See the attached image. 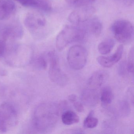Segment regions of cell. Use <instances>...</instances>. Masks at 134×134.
<instances>
[{"mask_svg": "<svg viewBox=\"0 0 134 134\" xmlns=\"http://www.w3.org/2000/svg\"><path fill=\"white\" fill-rule=\"evenodd\" d=\"M60 104L47 103L41 104L36 108L34 115L33 125L36 130L41 133L51 131L58 120Z\"/></svg>", "mask_w": 134, "mask_h": 134, "instance_id": "obj_1", "label": "cell"}, {"mask_svg": "<svg viewBox=\"0 0 134 134\" xmlns=\"http://www.w3.org/2000/svg\"><path fill=\"white\" fill-rule=\"evenodd\" d=\"M85 36L86 31L83 29L72 26H66L57 36L56 47L61 51L70 43L83 40Z\"/></svg>", "mask_w": 134, "mask_h": 134, "instance_id": "obj_2", "label": "cell"}, {"mask_svg": "<svg viewBox=\"0 0 134 134\" xmlns=\"http://www.w3.org/2000/svg\"><path fill=\"white\" fill-rule=\"evenodd\" d=\"M17 121L18 113L13 104L5 102L0 105V132H7Z\"/></svg>", "mask_w": 134, "mask_h": 134, "instance_id": "obj_3", "label": "cell"}, {"mask_svg": "<svg viewBox=\"0 0 134 134\" xmlns=\"http://www.w3.org/2000/svg\"><path fill=\"white\" fill-rule=\"evenodd\" d=\"M111 30L116 40L121 43H127L133 39L134 28L132 23L127 20L115 21L111 26Z\"/></svg>", "mask_w": 134, "mask_h": 134, "instance_id": "obj_4", "label": "cell"}, {"mask_svg": "<svg viewBox=\"0 0 134 134\" xmlns=\"http://www.w3.org/2000/svg\"><path fill=\"white\" fill-rule=\"evenodd\" d=\"M47 56L50 63L48 72L50 80L60 87L65 86L68 83V77L60 69L59 58L57 54L54 51L49 52L48 53Z\"/></svg>", "mask_w": 134, "mask_h": 134, "instance_id": "obj_5", "label": "cell"}, {"mask_svg": "<svg viewBox=\"0 0 134 134\" xmlns=\"http://www.w3.org/2000/svg\"><path fill=\"white\" fill-rule=\"evenodd\" d=\"M87 52L86 48L80 45H75L70 48L67 59L70 67L76 70L83 69L87 63Z\"/></svg>", "mask_w": 134, "mask_h": 134, "instance_id": "obj_6", "label": "cell"}, {"mask_svg": "<svg viewBox=\"0 0 134 134\" xmlns=\"http://www.w3.org/2000/svg\"><path fill=\"white\" fill-rule=\"evenodd\" d=\"M95 13V8L93 7L88 6L80 7L70 13L68 20L73 24H80L91 19Z\"/></svg>", "mask_w": 134, "mask_h": 134, "instance_id": "obj_7", "label": "cell"}, {"mask_svg": "<svg viewBox=\"0 0 134 134\" xmlns=\"http://www.w3.org/2000/svg\"><path fill=\"white\" fill-rule=\"evenodd\" d=\"M123 44L118 47L116 52L111 56H100L97 58V61L102 66L109 68L119 62L122 57L124 51Z\"/></svg>", "mask_w": 134, "mask_h": 134, "instance_id": "obj_8", "label": "cell"}, {"mask_svg": "<svg viewBox=\"0 0 134 134\" xmlns=\"http://www.w3.org/2000/svg\"><path fill=\"white\" fill-rule=\"evenodd\" d=\"M24 23L29 29L36 30L45 26L46 21L41 15L36 13H29L26 16Z\"/></svg>", "mask_w": 134, "mask_h": 134, "instance_id": "obj_9", "label": "cell"}, {"mask_svg": "<svg viewBox=\"0 0 134 134\" xmlns=\"http://www.w3.org/2000/svg\"><path fill=\"white\" fill-rule=\"evenodd\" d=\"M82 103L88 107L95 106L99 101V95L94 88H87L82 91L81 96Z\"/></svg>", "mask_w": 134, "mask_h": 134, "instance_id": "obj_10", "label": "cell"}, {"mask_svg": "<svg viewBox=\"0 0 134 134\" xmlns=\"http://www.w3.org/2000/svg\"><path fill=\"white\" fill-rule=\"evenodd\" d=\"M108 77V74L105 70L96 71L89 78L88 85L92 88L99 87L105 82Z\"/></svg>", "mask_w": 134, "mask_h": 134, "instance_id": "obj_11", "label": "cell"}, {"mask_svg": "<svg viewBox=\"0 0 134 134\" xmlns=\"http://www.w3.org/2000/svg\"><path fill=\"white\" fill-rule=\"evenodd\" d=\"M15 8V4L12 0H3L0 2V20L8 19Z\"/></svg>", "mask_w": 134, "mask_h": 134, "instance_id": "obj_12", "label": "cell"}, {"mask_svg": "<svg viewBox=\"0 0 134 134\" xmlns=\"http://www.w3.org/2000/svg\"><path fill=\"white\" fill-rule=\"evenodd\" d=\"M63 123L66 125H70L78 123L80 118L72 110H66L63 113L62 116Z\"/></svg>", "mask_w": 134, "mask_h": 134, "instance_id": "obj_13", "label": "cell"}, {"mask_svg": "<svg viewBox=\"0 0 134 134\" xmlns=\"http://www.w3.org/2000/svg\"><path fill=\"white\" fill-rule=\"evenodd\" d=\"M115 44V41L113 39L111 38L106 39L99 44L98 50L102 54H107L111 52Z\"/></svg>", "mask_w": 134, "mask_h": 134, "instance_id": "obj_14", "label": "cell"}, {"mask_svg": "<svg viewBox=\"0 0 134 134\" xmlns=\"http://www.w3.org/2000/svg\"><path fill=\"white\" fill-rule=\"evenodd\" d=\"M113 99V94L112 89L109 87H105L102 89L100 99L103 105H107L112 102Z\"/></svg>", "mask_w": 134, "mask_h": 134, "instance_id": "obj_15", "label": "cell"}, {"mask_svg": "<svg viewBox=\"0 0 134 134\" xmlns=\"http://www.w3.org/2000/svg\"><path fill=\"white\" fill-rule=\"evenodd\" d=\"M88 29L92 34L96 36H99L102 31V24L97 19H90V22L88 25Z\"/></svg>", "mask_w": 134, "mask_h": 134, "instance_id": "obj_16", "label": "cell"}, {"mask_svg": "<svg viewBox=\"0 0 134 134\" xmlns=\"http://www.w3.org/2000/svg\"><path fill=\"white\" fill-rule=\"evenodd\" d=\"M98 120L94 116L93 111H91L87 117L85 119L83 125L85 127L88 129H93L98 125Z\"/></svg>", "mask_w": 134, "mask_h": 134, "instance_id": "obj_17", "label": "cell"}, {"mask_svg": "<svg viewBox=\"0 0 134 134\" xmlns=\"http://www.w3.org/2000/svg\"><path fill=\"white\" fill-rule=\"evenodd\" d=\"M69 5L76 7L88 6L95 0H65Z\"/></svg>", "mask_w": 134, "mask_h": 134, "instance_id": "obj_18", "label": "cell"}, {"mask_svg": "<svg viewBox=\"0 0 134 134\" xmlns=\"http://www.w3.org/2000/svg\"><path fill=\"white\" fill-rule=\"evenodd\" d=\"M20 28L15 27H10L5 29L4 32V37L8 39L9 37H15L19 36Z\"/></svg>", "mask_w": 134, "mask_h": 134, "instance_id": "obj_19", "label": "cell"}, {"mask_svg": "<svg viewBox=\"0 0 134 134\" xmlns=\"http://www.w3.org/2000/svg\"><path fill=\"white\" fill-rule=\"evenodd\" d=\"M69 100L73 105L75 109L79 113H81L84 110V107L82 103L77 100V96L74 94L70 95L68 97Z\"/></svg>", "mask_w": 134, "mask_h": 134, "instance_id": "obj_20", "label": "cell"}, {"mask_svg": "<svg viewBox=\"0 0 134 134\" xmlns=\"http://www.w3.org/2000/svg\"><path fill=\"white\" fill-rule=\"evenodd\" d=\"M34 65L36 69L39 70H44L47 66V61L43 56H40L35 59L34 62Z\"/></svg>", "mask_w": 134, "mask_h": 134, "instance_id": "obj_21", "label": "cell"}, {"mask_svg": "<svg viewBox=\"0 0 134 134\" xmlns=\"http://www.w3.org/2000/svg\"><path fill=\"white\" fill-rule=\"evenodd\" d=\"M119 111L124 116H127L130 113V107L128 103L126 101H121L119 103Z\"/></svg>", "mask_w": 134, "mask_h": 134, "instance_id": "obj_22", "label": "cell"}, {"mask_svg": "<svg viewBox=\"0 0 134 134\" xmlns=\"http://www.w3.org/2000/svg\"><path fill=\"white\" fill-rule=\"evenodd\" d=\"M37 7L46 12H50L52 10V7L47 0H36Z\"/></svg>", "mask_w": 134, "mask_h": 134, "instance_id": "obj_23", "label": "cell"}, {"mask_svg": "<svg viewBox=\"0 0 134 134\" xmlns=\"http://www.w3.org/2000/svg\"><path fill=\"white\" fill-rule=\"evenodd\" d=\"M134 66V48H132L130 49L129 54L128 60L127 65V70L129 72H133Z\"/></svg>", "mask_w": 134, "mask_h": 134, "instance_id": "obj_24", "label": "cell"}, {"mask_svg": "<svg viewBox=\"0 0 134 134\" xmlns=\"http://www.w3.org/2000/svg\"><path fill=\"white\" fill-rule=\"evenodd\" d=\"M22 6L26 7H37L36 0H15Z\"/></svg>", "mask_w": 134, "mask_h": 134, "instance_id": "obj_25", "label": "cell"}, {"mask_svg": "<svg viewBox=\"0 0 134 134\" xmlns=\"http://www.w3.org/2000/svg\"><path fill=\"white\" fill-rule=\"evenodd\" d=\"M6 50V44L3 41L0 40V58L2 57Z\"/></svg>", "mask_w": 134, "mask_h": 134, "instance_id": "obj_26", "label": "cell"}, {"mask_svg": "<svg viewBox=\"0 0 134 134\" xmlns=\"http://www.w3.org/2000/svg\"><path fill=\"white\" fill-rule=\"evenodd\" d=\"M125 64H124V62L121 63L120 65V67H119V72L120 74L122 75L124 74L125 73Z\"/></svg>", "mask_w": 134, "mask_h": 134, "instance_id": "obj_27", "label": "cell"}, {"mask_svg": "<svg viewBox=\"0 0 134 134\" xmlns=\"http://www.w3.org/2000/svg\"><path fill=\"white\" fill-rule=\"evenodd\" d=\"M127 6H131L134 3V0H121Z\"/></svg>", "mask_w": 134, "mask_h": 134, "instance_id": "obj_28", "label": "cell"}, {"mask_svg": "<svg viewBox=\"0 0 134 134\" xmlns=\"http://www.w3.org/2000/svg\"><path fill=\"white\" fill-rule=\"evenodd\" d=\"M3 1V0H0V2H1V1Z\"/></svg>", "mask_w": 134, "mask_h": 134, "instance_id": "obj_29", "label": "cell"}]
</instances>
